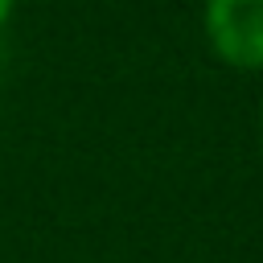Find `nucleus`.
I'll return each mask as SVG.
<instances>
[{
    "label": "nucleus",
    "mask_w": 263,
    "mask_h": 263,
    "mask_svg": "<svg viewBox=\"0 0 263 263\" xmlns=\"http://www.w3.org/2000/svg\"><path fill=\"white\" fill-rule=\"evenodd\" d=\"M201 29L230 70H263V0H205Z\"/></svg>",
    "instance_id": "f257e3e1"
},
{
    "label": "nucleus",
    "mask_w": 263,
    "mask_h": 263,
    "mask_svg": "<svg viewBox=\"0 0 263 263\" xmlns=\"http://www.w3.org/2000/svg\"><path fill=\"white\" fill-rule=\"evenodd\" d=\"M8 16H12V0H0V29L8 25Z\"/></svg>",
    "instance_id": "f03ea898"
},
{
    "label": "nucleus",
    "mask_w": 263,
    "mask_h": 263,
    "mask_svg": "<svg viewBox=\"0 0 263 263\" xmlns=\"http://www.w3.org/2000/svg\"><path fill=\"white\" fill-rule=\"evenodd\" d=\"M259 127H263V111H259Z\"/></svg>",
    "instance_id": "7ed1b4c3"
}]
</instances>
